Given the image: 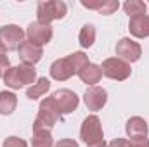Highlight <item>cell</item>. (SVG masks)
I'll return each instance as SVG.
<instances>
[{"label":"cell","instance_id":"27","mask_svg":"<svg viewBox=\"0 0 149 147\" xmlns=\"http://www.w3.org/2000/svg\"><path fill=\"white\" fill-rule=\"evenodd\" d=\"M54 147H78V144L74 142L73 139H63L57 144H54Z\"/></svg>","mask_w":149,"mask_h":147},{"label":"cell","instance_id":"21","mask_svg":"<svg viewBox=\"0 0 149 147\" xmlns=\"http://www.w3.org/2000/svg\"><path fill=\"white\" fill-rule=\"evenodd\" d=\"M3 81H5V85H7V87H10V88H14V90H19V88L23 87V83H21V80H19V76H17L16 68H10V69L5 73Z\"/></svg>","mask_w":149,"mask_h":147},{"label":"cell","instance_id":"10","mask_svg":"<svg viewBox=\"0 0 149 147\" xmlns=\"http://www.w3.org/2000/svg\"><path fill=\"white\" fill-rule=\"evenodd\" d=\"M73 74H76V71H74L73 62H71L70 57L57 59V61H54L52 66H50V76H52L54 80H57V81H66V80H70Z\"/></svg>","mask_w":149,"mask_h":147},{"label":"cell","instance_id":"6","mask_svg":"<svg viewBox=\"0 0 149 147\" xmlns=\"http://www.w3.org/2000/svg\"><path fill=\"white\" fill-rule=\"evenodd\" d=\"M116 54H118L120 59H123L125 62L130 64V62H135V61L141 59V55H142V47H141L137 42L130 40V38H121V40L116 43Z\"/></svg>","mask_w":149,"mask_h":147},{"label":"cell","instance_id":"18","mask_svg":"<svg viewBox=\"0 0 149 147\" xmlns=\"http://www.w3.org/2000/svg\"><path fill=\"white\" fill-rule=\"evenodd\" d=\"M31 146H33V147H52V146H54V139H52V133H50L49 130L33 132Z\"/></svg>","mask_w":149,"mask_h":147},{"label":"cell","instance_id":"20","mask_svg":"<svg viewBox=\"0 0 149 147\" xmlns=\"http://www.w3.org/2000/svg\"><path fill=\"white\" fill-rule=\"evenodd\" d=\"M123 9L130 17H135V16H144L148 5L144 2H141V0H128V2L123 3Z\"/></svg>","mask_w":149,"mask_h":147},{"label":"cell","instance_id":"1","mask_svg":"<svg viewBox=\"0 0 149 147\" xmlns=\"http://www.w3.org/2000/svg\"><path fill=\"white\" fill-rule=\"evenodd\" d=\"M63 112L59 111L57 104L54 102L52 97H47L40 102V107H38V114L37 119L33 123V132H40V130H52V126L61 119Z\"/></svg>","mask_w":149,"mask_h":147},{"label":"cell","instance_id":"11","mask_svg":"<svg viewBox=\"0 0 149 147\" xmlns=\"http://www.w3.org/2000/svg\"><path fill=\"white\" fill-rule=\"evenodd\" d=\"M17 52H19V59L24 64H35V62H38L42 59V55H43V49L40 45L31 43L30 40H26V42L23 40V43L19 45Z\"/></svg>","mask_w":149,"mask_h":147},{"label":"cell","instance_id":"15","mask_svg":"<svg viewBox=\"0 0 149 147\" xmlns=\"http://www.w3.org/2000/svg\"><path fill=\"white\" fill-rule=\"evenodd\" d=\"M49 88H50V81H49L47 78H38L37 83H33L31 87H28L26 97H28L30 101H37L38 97H42L43 94L49 92Z\"/></svg>","mask_w":149,"mask_h":147},{"label":"cell","instance_id":"12","mask_svg":"<svg viewBox=\"0 0 149 147\" xmlns=\"http://www.w3.org/2000/svg\"><path fill=\"white\" fill-rule=\"evenodd\" d=\"M125 132L130 139H142L148 137V121L141 116H134L127 121Z\"/></svg>","mask_w":149,"mask_h":147},{"label":"cell","instance_id":"29","mask_svg":"<svg viewBox=\"0 0 149 147\" xmlns=\"http://www.w3.org/2000/svg\"><path fill=\"white\" fill-rule=\"evenodd\" d=\"M87 147H108V144L102 140V142H95V144H90V146H87Z\"/></svg>","mask_w":149,"mask_h":147},{"label":"cell","instance_id":"25","mask_svg":"<svg viewBox=\"0 0 149 147\" xmlns=\"http://www.w3.org/2000/svg\"><path fill=\"white\" fill-rule=\"evenodd\" d=\"M10 69V62H9V57L7 55H0V78H3L5 73Z\"/></svg>","mask_w":149,"mask_h":147},{"label":"cell","instance_id":"17","mask_svg":"<svg viewBox=\"0 0 149 147\" xmlns=\"http://www.w3.org/2000/svg\"><path fill=\"white\" fill-rule=\"evenodd\" d=\"M16 71H17V76H19L23 87L30 85V83H35V80H37V69H35L33 64H24L23 62V64L16 66Z\"/></svg>","mask_w":149,"mask_h":147},{"label":"cell","instance_id":"13","mask_svg":"<svg viewBox=\"0 0 149 147\" xmlns=\"http://www.w3.org/2000/svg\"><path fill=\"white\" fill-rule=\"evenodd\" d=\"M128 30L135 38H148L149 37V16H135L130 17Z\"/></svg>","mask_w":149,"mask_h":147},{"label":"cell","instance_id":"9","mask_svg":"<svg viewBox=\"0 0 149 147\" xmlns=\"http://www.w3.org/2000/svg\"><path fill=\"white\" fill-rule=\"evenodd\" d=\"M83 102L90 111H99L102 109L108 102V92L101 87H90L83 94Z\"/></svg>","mask_w":149,"mask_h":147},{"label":"cell","instance_id":"22","mask_svg":"<svg viewBox=\"0 0 149 147\" xmlns=\"http://www.w3.org/2000/svg\"><path fill=\"white\" fill-rule=\"evenodd\" d=\"M68 57H70L71 62H73V68H74V71H76V74L88 64V57H87L83 52H74V54H70Z\"/></svg>","mask_w":149,"mask_h":147},{"label":"cell","instance_id":"7","mask_svg":"<svg viewBox=\"0 0 149 147\" xmlns=\"http://www.w3.org/2000/svg\"><path fill=\"white\" fill-rule=\"evenodd\" d=\"M26 35H28V40L31 43L42 47V45H45V43H49L52 40L54 31H52L50 24H43V23L35 21V23H30V26L26 30Z\"/></svg>","mask_w":149,"mask_h":147},{"label":"cell","instance_id":"5","mask_svg":"<svg viewBox=\"0 0 149 147\" xmlns=\"http://www.w3.org/2000/svg\"><path fill=\"white\" fill-rule=\"evenodd\" d=\"M23 38H24V31L16 24H7L0 28V43L7 50H17L19 45L23 43Z\"/></svg>","mask_w":149,"mask_h":147},{"label":"cell","instance_id":"2","mask_svg":"<svg viewBox=\"0 0 149 147\" xmlns=\"http://www.w3.org/2000/svg\"><path fill=\"white\" fill-rule=\"evenodd\" d=\"M68 12V5L61 0H47V2H38L37 16L38 23L50 24L52 21L63 19Z\"/></svg>","mask_w":149,"mask_h":147},{"label":"cell","instance_id":"16","mask_svg":"<svg viewBox=\"0 0 149 147\" xmlns=\"http://www.w3.org/2000/svg\"><path fill=\"white\" fill-rule=\"evenodd\" d=\"M17 106V97L12 92H0V114H12Z\"/></svg>","mask_w":149,"mask_h":147},{"label":"cell","instance_id":"24","mask_svg":"<svg viewBox=\"0 0 149 147\" xmlns=\"http://www.w3.org/2000/svg\"><path fill=\"white\" fill-rule=\"evenodd\" d=\"M2 147H28V144L19 137H9V139L3 140Z\"/></svg>","mask_w":149,"mask_h":147},{"label":"cell","instance_id":"30","mask_svg":"<svg viewBox=\"0 0 149 147\" xmlns=\"http://www.w3.org/2000/svg\"><path fill=\"white\" fill-rule=\"evenodd\" d=\"M5 50H7V49H5V47L0 43V55H5Z\"/></svg>","mask_w":149,"mask_h":147},{"label":"cell","instance_id":"28","mask_svg":"<svg viewBox=\"0 0 149 147\" xmlns=\"http://www.w3.org/2000/svg\"><path fill=\"white\" fill-rule=\"evenodd\" d=\"M128 146V140L127 139H114L113 142L108 144V147H127Z\"/></svg>","mask_w":149,"mask_h":147},{"label":"cell","instance_id":"14","mask_svg":"<svg viewBox=\"0 0 149 147\" xmlns=\"http://www.w3.org/2000/svg\"><path fill=\"white\" fill-rule=\"evenodd\" d=\"M80 80L83 81V83H87V85H95V83H99V80L102 78V69H101V66H97V64H94V62H88L80 73Z\"/></svg>","mask_w":149,"mask_h":147},{"label":"cell","instance_id":"3","mask_svg":"<svg viewBox=\"0 0 149 147\" xmlns=\"http://www.w3.org/2000/svg\"><path fill=\"white\" fill-rule=\"evenodd\" d=\"M80 139L90 146V144H95V142H102L104 140V133H102V125H101V119L92 114V116H87L81 123V130H80Z\"/></svg>","mask_w":149,"mask_h":147},{"label":"cell","instance_id":"8","mask_svg":"<svg viewBox=\"0 0 149 147\" xmlns=\"http://www.w3.org/2000/svg\"><path fill=\"white\" fill-rule=\"evenodd\" d=\"M54 99V102L57 104L59 111L63 114H70L78 107V95L74 94L73 90H68V88H61L57 92H54L50 95Z\"/></svg>","mask_w":149,"mask_h":147},{"label":"cell","instance_id":"4","mask_svg":"<svg viewBox=\"0 0 149 147\" xmlns=\"http://www.w3.org/2000/svg\"><path fill=\"white\" fill-rule=\"evenodd\" d=\"M101 69H102V74H104V76H108V78H111V80H116V81L127 80V78L130 76V73H132L130 64L125 62V61L120 59V57H109V59H106V61L102 62Z\"/></svg>","mask_w":149,"mask_h":147},{"label":"cell","instance_id":"19","mask_svg":"<svg viewBox=\"0 0 149 147\" xmlns=\"http://www.w3.org/2000/svg\"><path fill=\"white\" fill-rule=\"evenodd\" d=\"M80 45L83 47V49H88V47H92L94 45V42H95V28L92 26V24H85L81 30H80Z\"/></svg>","mask_w":149,"mask_h":147},{"label":"cell","instance_id":"23","mask_svg":"<svg viewBox=\"0 0 149 147\" xmlns=\"http://www.w3.org/2000/svg\"><path fill=\"white\" fill-rule=\"evenodd\" d=\"M118 0H104L102 3H101V7H99V12L101 14H104V16H109L113 14L116 9H118Z\"/></svg>","mask_w":149,"mask_h":147},{"label":"cell","instance_id":"26","mask_svg":"<svg viewBox=\"0 0 149 147\" xmlns=\"http://www.w3.org/2000/svg\"><path fill=\"white\" fill-rule=\"evenodd\" d=\"M127 147H149V140H148V137H142V139H130Z\"/></svg>","mask_w":149,"mask_h":147}]
</instances>
